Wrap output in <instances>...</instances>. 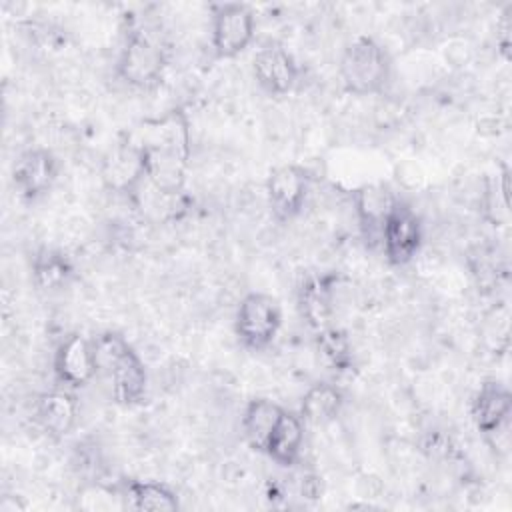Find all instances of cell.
<instances>
[{"label": "cell", "mask_w": 512, "mask_h": 512, "mask_svg": "<svg viewBox=\"0 0 512 512\" xmlns=\"http://www.w3.org/2000/svg\"><path fill=\"white\" fill-rule=\"evenodd\" d=\"M58 160L44 148L28 150L16 160L12 170V182L16 192L26 200H36L46 194L56 180Z\"/></svg>", "instance_id": "11"}, {"label": "cell", "mask_w": 512, "mask_h": 512, "mask_svg": "<svg viewBox=\"0 0 512 512\" xmlns=\"http://www.w3.org/2000/svg\"><path fill=\"white\" fill-rule=\"evenodd\" d=\"M96 368L110 380L112 396L122 406H134L146 394V368L136 350L116 332H104L92 340Z\"/></svg>", "instance_id": "2"}, {"label": "cell", "mask_w": 512, "mask_h": 512, "mask_svg": "<svg viewBox=\"0 0 512 512\" xmlns=\"http://www.w3.org/2000/svg\"><path fill=\"white\" fill-rule=\"evenodd\" d=\"M74 274L72 262L66 258V254L52 250V248H42L32 262V276L38 288L42 290H56L64 288Z\"/></svg>", "instance_id": "20"}, {"label": "cell", "mask_w": 512, "mask_h": 512, "mask_svg": "<svg viewBox=\"0 0 512 512\" xmlns=\"http://www.w3.org/2000/svg\"><path fill=\"white\" fill-rule=\"evenodd\" d=\"M254 78L274 96L288 94L298 78L294 58L280 46H264L254 56Z\"/></svg>", "instance_id": "12"}, {"label": "cell", "mask_w": 512, "mask_h": 512, "mask_svg": "<svg viewBox=\"0 0 512 512\" xmlns=\"http://www.w3.org/2000/svg\"><path fill=\"white\" fill-rule=\"evenodd\" d=\"M344 404V396L340 388L328 382H318L308 388V392L302 396L300 404V418L306 424L312 426H324L336 420Z\"/></svg>", "instance_id": "17"}, {"label": "cell", "mask_w": 512, "mask_h": 512, "mask_svg": "<svg viewBox=\"0 0 512 512\" xmlns=\"http://www.w3.org/2000/svg\"><path fill=\"white\" fill-rule=\"evenodd\" d=\"M54 372L56 378L70 388L86 386L94 374H98L92 342L80 334L64 338L54 356Z\"/></svg>", "instance_id": "10"}, {"label": "cell", "mask_w": 512, "mask_h": 512, "mask_svg": "<svg viewBox=\"0 0 512 512\" xmlns=\"http://www.w3.org/2000/svg\"><path fill=\"white\" fill-rule=\"evenodd\" d=\"M510 412H512V396L510 390L496 380H488L476 392L470 414L476 428L486 436L492 444L498 436L508 438L510 426Z\"/></svg>", "instance_id": "8"}, {"label": "cell", "mask_w": 512, "mask_h": 512, "mask_svg": "<svg viewBox=\"0 0 512 512\" xmlns=\"http://www.w3.org/2000/svg\"><path fill=\"white\" fill-rule=\"evenodd\" d=\"M394 202L396 200L382 186H364V188L356 190L354 204H356L358 220H360L364 236L370 242L380 240L384 218H386V214H388V210L392 208Z\"/></svg>", "instance_id": "15"}, {"label": "cell", "mask_w": 512, "mask_h": 512, "mask_svg": "<svg viewBox=\"0 0 512 512\" xmlns=\"http://www.w3.org/2000/svg\"><path fill=\"white\" fill-rule=\"evenodd\" d=\"M340 76L348 92L358 96L376 94L388 84L390 58L374 38L358 36L344 48Z\"/></svg>", "instance_id": "3"}, {"label": "cell", "mask_w": 512, "mask_h": 512, "mask_svg": "<svg viewBox=\"0 0 512 512\" xmlns=\"http://www.w3.org/2000/svg\"><path fill=\"white\" fill-rule=\"evenodd\" d=\"M282 312L278 302L262 292H250L236 310V334L240 342L252 350L266 348L278 334Z\"/></svg>", "instance_id": "5"}, {"label": "cell", "mask_w": 512, "mask_h": 512, "mask_svg": "<svg viewBox=\"0 0 512 512\" xmlns=\"http://www.w3.org/2000/svg\"><path fill=\"white\" fill-rule=\"evenodd\" d=\"M256 20L248 4H216L212 12V48L218 58H234L254 40Z\"/></svg>", "instance_id": "6"}, {"label": "cell", "mask_w": 512, "mask_h": 512, "mask_svg": "<svg viewBox=\"0 0 512 512\" xmlns=\"http://www.w3.org/2000/svg\"><path fill=\"white\" fill-rule=\"evenodd\" d=\"M190 128L182 110H170L136 128L132 148L138 154L142 178L162 196H178L190 166Z\"/></svg>", "instance_id": "1"}, {"label": "cell", "mask_w": 512, "mask_h": 512, "mask_svg": "<svg viewBox=\"0 0 512 512\" xmlns=\"http://www.w3.org/2000/svg\"><path fill=\"white\" fill-rule=\"evenodd\" d=\"M308 188H310V176L302 166L284 164L274 168L266 182L272 214L282 222L294 218L306 202Z\"/></svg>", "instance_id": "9"}, {"label": "cell", "mask_w": 512, "mask_h": 512, "mask_svg": "<svg viewBox=\"0 0 512 512\" xmlns=\"http://www.w3.org/2000/svg\"><path fill=\"white\" fill-rule=\"evenodd\" d=\"M164 66L166 54L160 40L142 28H132L118 60L120 78L130 86L148 90L162 80Z\"/></svg>", "instance_id": "4"}, {"label": "cell", "mask_w": 512, "mask_h": 512, "mask_svg": "<svg viewBox=\"0 0 512 512\" xmlns=\"http://www.w3.org/2000/svg\"><path fill=\"white\" fill-rule=\"evenodd\" d=\"M120 498L124 500V506L132 510L172 512L180 506L176 494L168 486L160 482H146V480L126 482Z\"/></svg>", "instance_id": "19"}, {"label": "cell", "mask_w": 512, "mask_h": 512, "mask_svg": "<svg viewBox=\"0 0 512 512\" xmlns=\"http://www.w3.org/2000/svg\"><path fill=\"white\" fill-rule=\"evenodd\" d=\"M318 350L322 354V358L338 370L348 368L350 364V344L348 338L344 336V332L336 330V328H322L318 330Z\"/></svg>", "instance_id": "21"}, {"label": "cell", "mask_w": 512, "mask_h": 512, "mask_svg": "<svg viewBox=\"0 0 512 512\" xmlns=\"http://www.w3.org/2000/svg\"><path fill=\"white\" fill-rule=\"evenodd\" d=\"M282 410H284L282 406H278L276 402L266 400V398L250 400V404L246 406L244 416H242V432L254 450H260V452L264 450L266 440H268L274 424L278 422Z\"/></svg>", "instance_id": "18"}, {"label": "cell", "mask_w": 512, "mask_h": 512, "mask_svg": "<svg viewBox=\"0 0 512 512\" xmlns=\"http://www.w3.org/2000/svg\"><path fill=\"white\" fill-rule=\"evenodd\" d=\"M302 318L316 330L326 328L332 314V286L328 276H310L302 282L298 294Z\"/></svg>", "instance_id": "16"}, {"label": "cell", "mask_w": 512, "mask_h": 512, "mask_svg": "<svg viewBox=\"0 0 512 512\" xmlns=\"http://www.w3.org/2000/svg\"><path fill=\"white\" fill-rule=\"evenodd\" d=\"M78 418V402L66 390H50L36 400V420L54 440L70 434Z\"/></svg>", "instance_id": "13"}, {"label": "cell", "mask_w": 512, "mask_h": 512, "mask_svg": "<svg viewBox=\"0 0 512 512\" xmlns=\"http://www.w3.org/2000/svg\"><path fill=\"white\" fill-rule=\"evenodd\" d=\"M302 446H304L302 418L296 416L294 412L282 410L262 452L280 466H294L300 458Z\"/></svg>", "instance_id": "14"}, {"label": "cell", "mask_w": 512, "mask_h": 512, "mask_svg": "<svg viewBox=\"0 0 512 512\" xmlns=\"http://www.w3.org/2000/svg\"><path fill=\"white\" fill-rule=\"evenodd\" d=\"M380 242L386 260L394 266L408 264L420 250L422 224L418 214L406 202L396 200L388 210L382 224Z\"/></svg>", "instance_id": "7"}]
</instances>
